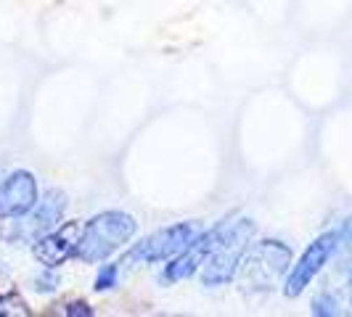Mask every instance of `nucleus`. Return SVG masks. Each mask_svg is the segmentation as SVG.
<instances>
[{
	"mask_svg": "<svg viewBox=\"0 0 352 317\" xmlns=\"http://www.w3.org/2000/svg\"><path fill=\"white\" fill-rule=\"evenodd\" d=\"M135 230H138V222L133 214L117 209L101 211L82 228L74 257L85 264L104 262L135 235Z\"/></svg>",
	"mask_w": 352,
	"mask_h": 317,
	"instance_id": "obj_1",
	"label": "nucleus"
},
{
	"mask_svg": "<svg viewBox=\"0 0 352 317\" xmlns=\"http://www.w3.org/2000/svg\"><path fill=\"white\" fill-rule=\"evenodd\" d=\"M254 222L252 220H236L228 225H220L217 241L212 246L210 257L201 264V281L204 285H226L236 278L241 259L249 251L254 238Z\"/></svg>",
	"mask_w": 352,
	"mask_h": 317,
	"instance_id": "obj_2",
	"label": "nucleus"
},
{
	"mask_svg": "<svg viewBox=\"0 0 352 317\" xmlns=\"http://www.w3.org/2000/svg\"><path fill=\"white\" fill-rule=\"evenodd\" d=\"M292 248L281 241H260L257 246L244 254L239 275L247 291H270L289 272Z\"/></svg>",
	"mask_w": 352,
	"mask_h": 317,
	"instance_id": "obj_3",
	"label": "nucleus"
},
{
	"mask_svg": "<svg viewBox=\"0 0 352 317\" xmlns=\"http://www.w3.org/2000/svg\"><path fill=\"white\" fill-rule=\"evenodd\" d=\"M199 235H201L199 222H177V225H170V228H162L130 248V254L124 257L122 264L173 262L177 254H183Z\"/></svg>",
	"mask_w": 352,
	"mask_h": 317,
	"instance_id": "obj_4",
	"label": "nucleus"
},
{
	"mask_svg": "<svg viewBox=\"0 0 352 317\" xmlns=\"http://www.w3.org/2000/svg\"><path fill=\"white\" fill-rule=\"evenodd\" d=\"M334 246H336V230L334 233H323L320 238H316L310 246L305 248V254L300 257V262L294 264V270L289 272L286 285H283V294L289 299H297L302 291L313 283V278L323 270V264L331 259Z\"/></svg>",
	"mask_w": 352,
	"mask_h": 317,
	"instance_id": "obj_5",
	"label": "nucleus"
},
{
	"mask_svg": "<svg viewBox=\"0 0 352 317\" xmlns=\"http://www.w3.org/2000/svg\"><path fill=\"white\" fill-rule=\"evenodd\" d=\"M37 204V180L32 172L19 169L0 185V217H27Z\"/></svg>",
	"mask_w": 352,
	"mask_h": 317,
	"instance_id": "obj_6",
	"label": "nucleus"
},
{
	"mask_svg": "<svg viewBox=\"0 0 352 317\" xmlns=\"http://www.w3.org/2000/svg\"><path fill=\"white\" fill-rule=\"evenodd\" d=\"M80 235H82V225L80 222H67L64 228L51 230L43 238H37L32 251L40 259V264H45L48 270H56L58 264H64L67 259H72L77 254Z\"/></svg>",
	"mask_w": 352,
	"mask_h": 317,
	"instance_id": "obj_7",
	"label": "nucleus"
},
{
	"mask_svg": "<svg viewBox=\"0 0 352 317\" xmlns=\"http://www.w3.org/2000/svg\"><path fill=\"white\" fill-rule=\"evenodd\" d=\"M64 209H67V196L61 193V191H48V193L40 198V204H35V209L30 211L21 235L30 238V241L43 238L45 233H51V230H56L61 225Z\"/></svg>",
	"mask_w": 352,
	"mask_h": 317,
	"instance_id": "obj_8",
	"label": "nucleus"
},
{
	"mask_svg": "<svg viewBox=\"0 0 352 317\" xmlns=\"http://www.w3.org/2000/svg\"><path fill=\"white\" fill-rule=\"evenodd\" d=\"M217 233H220V225L212 228L210 233H201L183 254H177L175 259H173V264H167V270H164V281L177 283V281L191 278L196 270L204 264V259L210 257L212 246H214V241H217Z\"/></svg>",
	"mask_w": 352,
	"mask_h": 317,
	"instance_id": "obj_9",
	"label": "nucleus"
},
{
	"mask_svg": "<svg viewBox=\"0 0 352 317\" xmlns=\"http://www.w3.org/2000/svg\"><path fill=\"white\" fill-rule=\"evenodd\" d=\"M331 257H336V270L344 278H352V217L336 230V246Z\"/></svg>",
	"mask_w": 352,
	"mask_h": 317,
	"instance_id": "obj_10",
	"label": "nucleus"
},
{
	"mask_svg": "<svg viewBox=\"0 0 352 317\" xmlns=\"http://www.w3.org/2000/svg\"><path fill=\"white\" fill-rule=\"evenodd\" d=\"M0 315L8 317H30V307L27 301L19 296L16 291H8V294H0Z\"/></svg>",
	"mask_w": 352,
	"mask_h": 317,
	"instance_id": "obj_11",
	"label": "nucleus"
},
{
	"mask_svg": "<svg viewBox=\"0 0 352 317\" xmlns=\"http://www.w3.org/2000/svg\"><path fill=\"white\" fill-rule=\"evenodd\" d=\"M313 315H318V317L339 315V301H336L331 294H320V296L313 301Z\"/></svg>",
	"mask_w": 352,
	"mask_h": 317,
	"instance_id": "obj_12",
	"label": "nucleus"
},
{
	"mask_svg": "<svg viewBox=\"0 0 352 317\" xmlns=\"http://www.w3.org/2000/svg\"><path fill=\"white\" fill-rule=\"evenodd\" d=\"M117 278H120V267L117 264H104V270L96 278V291H111L117 285Z\"/></svg>",
	"mask_w": 352,
	"mask_h": 317,
	"instance_id": "obj_13",
	"label": "nucleus"
},
{
	"mask_svg": "<svg viewBox=\"0 0 352 317\" xmlns=\"http://www.w3.org/2000/svg\"><path fill=\"white\" fill-rule=\"evenodd\" d=\"M67 315H69V317H77V315L90 317V315H93V309H90L88 301H72L69 307H67Z\"/></svg>",
	"mask_w": 352,
	"mask_h": 317,
	"instance_id": "obj_14",
	"label": "nucleus"
}]
</instances>
